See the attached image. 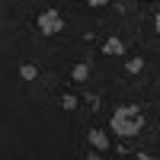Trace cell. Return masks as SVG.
I'll return each mask as SVG.
<instances>
[{
    "label": "cell",
    "instance_id": "6da1fadb",
    "mask_svg": "<svg viewBox=\"0 0 160 160\" xmlns=\"http://www.w3.org/2000/svg\"><path fill=\"white\" fill-rule=\"evenodd\" d=\"M141 125H144V115L138 106H122V109L112 112V131L122 138H135L141 131Z\"/></svg>",
    "mask_w": 160,
    "mask_h": 160
},
{
    "label": "cell",
    "instance_id": "7a4b0ae2",
    "mask_svg": "<svg viewBox=\"0 0 160 160\" xmlns=\"http://www.w3.org/2000/svg\"><path fill=\"white\" fill-rule=\"evenodd\" d=\"M38 29H42L45 35H58V32L64 29L61 13H58V10H45V13H38Z\"/></svg>",
    "mask_w": 160,
    "mask_h": 160
},
{
    "label": "cell",
    "instance_id": "3957f363",
    "mask_svg": "<svg viewBox=\"0 0 160 160\" xmlns=\"http://www.w3.org/2000/svg\"><path fill=\"white\" fill-rule=\"evenodd\" d=\"M102 55H125V42L122 38H106L102 42Z\"/></svg>",
    "mask_w": 160,
    "mask_h": 160
},
{
    "label": "cell",
    "instance_id": "277c9868",
    "mask_svg": "<svg viewBox=\"0 0 160 160\" xmlns=\"http://www.w3.org/2000/svg\"><path fill=\"white\" fill-rule=\"evenodd\" d=\"M90 144H93V151H106V148H109V138H106L99 128H93L90 131Z\"/></svg>",
    "mask_w": 160,
    "mask_h": 160
},
{
    "label": "cell",
    "instance_id": "5b68a950",
    "mask_svg": "<svg viewBox=\"0 0 160 160\" xmlns=\"http://www.w3.org/2000/svg\"><path fill=\"white\" fill-rule=\"evenodd\" d=\"M19 77H22V80H35V77H38V68H35V64H22V68H19Z\"/></svg>",
    "mask_w": 160,
    "mask_h": 160
},
{
    "label": "cell",
    "instance_id": "8992f818",
    "mask_svg": "<svg viewBox=\"0 0 160 160\" xmlns=\"http://www.w3.org/2000/svg\"><path fill=\"white\" fill-rule=\"evenodd\" d=\"M90 77V68H87V64H77V68H74V80H87Z\"/></svg>",
    "mask_w": 160,
    "mask_h": 160
},
{
    "label": "cell",
    "instance_id": "52a82bcc",
    "mask_svg": "<svg viewBox=\"0 0 160 160\" xmlns=\"http://www.w3.org/2000/svg\"><path fill=\"white\" fill-rule=\"evenodd\" d=\"M141 68H144V61H141V58H131V61H128V74H138Z\"/></svg>",
    "mask_w": 160,
    "mask_h": 160
},
{
    "label": "cell",
    "instance_id": "ba28073f",
    "mask_svg": "<svg viewBox=\"0 0 160 160\" xmlns=\"http://www.w3.org/2000/svg\"><path fill=\"white\" fill-rule=\"evenodd\" d=\"M61 102H64V109H74V106H77V99H74V96H64Z\"/></svg>",
    "mask_w": 160,
    "mask_h": 160
},
{
    "label": "cell",
    "instance_id": "9c48e42d",
    "mask_svg": "<svg viewBox=\"0 0 160 160\" xmlns=\"http://www.w3.org/2000/svg\"><path fill=\"white\" fill-rule=\"evenodd\" d=\"M90 3H93V7H102V3H106V0H90Z\"/></svg>",
    "mask_w": 160,
    "mask_h": 160
},
{
    "label": "cell",
    "instance_id": "30bf717a",
    "mask_svg": "<svg viewBox=\"0 0 160 160\" xmlns=\"http://www.w3.org/2000/svg\"><path fill=\"white\" fill-rule=\"evenodd\" d=\"M154 26H157V32H160V13H157V19H154Z\"/></svg>",
    "mask_w": 160,
    "mask_h": 160
},
{
    "label": "cell",
    "instance_id": "8fae6325",
    "mask_svg": "<svg viewBox=\"0 0 160 160\" xmlns=\"http://www.w3.org/2000/svg\"><path fill=\"white\" fill-rule=\"evenodd\" d=\"M87 160H99V154H90V157H87Z\"/></svg>",
    "mask_w": 160,
    "mask_h": 160
}]
</instances>
